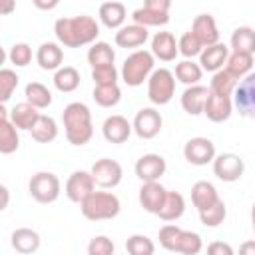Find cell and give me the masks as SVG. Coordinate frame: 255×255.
<instances>
[{"mask_svg": "<svg viewBox=\"0 0 255 255\" xmlns=\"http://www.w3.org/2000/svg\"><path fill=\"white\" fill-rule=\"evenodd\" d=\"M54 34L58 42L66 48H80L94 44L100 36V24L92 16H70V18H58L54 24Z\"/></svg>", "mask_w": 255, "mask_h": 255, "instance_id": "cell-1", "label": "cell"}, {"mask_svg": "<svg viewBox=\"0 0 255 255\" xmlns=\"http://www.w3.org/2000/svg\"><path fill=\"white\" fill-rule=\"evenodd\" d=\"M66 139L72 145H86L94 135V124H92V112L84 102H72L64 108L62 114Z\"/></svg>", "mask_w": 255, "mask_h": 255, "instance_id": "cell-2", "label": "cell"}, {"mask_svg": "<svg viewBox=\"0 0 255 255\" xmlns=\"http://www.w3.org/2000/svg\"><path fill=\"white\" fill-rule=\"evenodd\" d=\"M153 66H155V56L151 54V50H135L124 60L120 76L126 86L137 88L143 82H147V78L155 70Z\"/></svg>", "mask_w": 255, "mask_h": 255, "instance_id": "cell-3", "label": "cell"}, {"mask_svg": "<svg viewBox=\"0 0 255 255\" xmlns=\"http://www.w3.org/2000/svg\"><path fill=\"white\" fill-rule=\"evenodd\" d=\"M120 209H122V203H120L118 195L112 193V191H92L80 203L82 215L90 221L114 219V217H118Z\"/></svg>", "mask_w": 255, "mask_h": 255, "instance_id": "cell-4", "label": "cell"}, {"mask_svg": "<svg viewBox=\"0 0 255 255\" xmlns=\"http://www.w3.org/2000/svg\"><path fill=\"white\" fill-rule=\"evenodd\" d=\"M175 96V74L167 68H157L147 78V98L153 106H165Z\"/></svg>", "mask_w": 255, "mask_h": 255, "instance_id": "cell-5", "label": "cell"}, {"mask_svg": "<svg viewBox=\"0 0 255 255\" xmlns=\"http://www.w3.org/2000/svg\"><path fill=\"white\" fill-rule=\"evenodd\" d=\"M62 183L52 171H38L28 181V193L38 203H54L60 197Z\"/></svg>", "mask_w": 255, "mask_h": 255, "instance_id": "cell-6", "label": "cell"}, {"mask_svg": "<svg viewBox=\"0 0 255 255\" xmlns=\"http://www.w3.org/2000/svg\"><path fill=\"white\" fill-rule=\"evenodd\" d=\"M233 108L241 118L255 122V72H249L239 80L233 92Z\"/></svg>", "mask_w": 255, "mask_h": 255, "instance_id": "cell-7", "label": "cell"}, {"mask_svg": "<svg viewBox=\"0 0 255 255\" xmlns=\"http://www.w3.org/2000/svg\"><path fill=\"white\" fill-rule=\"evenodd\" d=\"M213 165V173L217 179L225 181V183H233V181H239L243 171H245V161L237 155V153H231V151H225V153H219L215 155V159L211 161Z\"/></svg>", "mask_w": 255, "mask_h": 255, "instance_id": "cell-8", "label": "cell"}, {"mask_svg": "<svg viewBox=\"0 0 255 255\" xmlns=\"http://www.w3.org/2000/svg\"><path fill=\"white\" fill-rule=\"evenodd\" d=\"M92 175H94V181L98 187L102 189H114L120 185L122 177H124V169L122 165L116 161V159H110V157H102L98 159L94 165H92Z\"/></svg>", "mask_w": 255, "mask_h": 255, "instance_id": "cell-9", "label": "cell"}, {"mask_svg": "<svg viewBox=\"0 0 255 255\" xmlns=\"http://www.w3.org/2000/svg\"><path fill=\"white\" fill-rule=\"evenodd\" d=\"M215 143L209 137L197 135L185 141L183 145V157L191 163V165H207L215 159Z\"/></svg>", "mask_w": 255, "mask_h": 255, "instance_id": "cell-10", "label": "cell"}, {"mask_svg": "<svg viewBox=\"0 0 255 255\" xmlns=\"http://www.w3.org/2000/svg\"><path fill=\"white\" fill-rule=\"evenodd\" d=\"M131 126H133V131H135L137 137H141V139H153L161 131L163 118H161V114L155 108H141L135 114Z\"/></svg>", "mask_w": 255, "mask_h": 255, "instance_id": "cell-11", "label": "cell"}, {"mask_svg": "<svg viewBox=\"0 0 255 255\" xmlns=\"http://www.w3.org/2000/svg\"><path fill=\"white\" fill-rule=\"evenodd\" d=\"M64 191H66V195H68L70 201H74V203H82L92 191H96V181H94L92 171L78 169V171L70 173Z\"/></svg>", "mask_w": 255, "mask_h": 255, "instance_id": "cell-12", "label": "cell"}, {"mask_svg": "<svg viewBox=\"0 0 255 255\" xmlns=\"http://www.w3.org/2000/svg\"><path fill=\"white\" fill-rule=\"evenodd\" d=\"M233 96H221V94H215L209 90V96H207V102H205V108H203V114L209 122L213 124H221V122H227L229 116L233 114Z\"/></svg>", "mask_w": 255, "mask_h": 255, "instance_id": "cell-13", "label": "cell"}, {"mask_svg": "<svg viewBox=\"0 0 255 255\" xmlns=\"http://www.w3.org/2000/svg\"><path fill=\"white\" fill-rule=\"evenodd\" d=\"M167 163L159 153H143L137 161H135V175L141 181H159V177L165 173Z\"/></svg>", "mask_w": 255, "mask_h": 255, "instance_id": "cell-14", "label": "cell"}, {"mask_svg": "<svg viewBox=\"0 0 255 255\" xmlns=\"http://www.w3.org/2000/svg\"><path fill=\"white\" fill-rule=\"evenodd\" d=\"M165 195H167V189H165L159 181H141L137 199H139V205H141L147 213L157 215L159 207L163 205Z\"/></svg>", "mask_w": 255, "mask_h": 255, "instance_id": "cell-15", "label": "cell"}, {"mask_svg": "<svg viewBox=\"0 0 255 255\" xmlns=\"http://www.w3.org/2000/svg\"><path fill=\"white\" fill-rule=\"evenodd\" d=\"M131 131H133V126L128 122V118H124L120 114H114V116L106 118L104 124H102V133H104L106 141H110V143H124V141H128Z\"/></svg>", "mask_w": 255, "mask_h": 255, "instance_id": "cell-16", "label": "cell"}, {"mask_svg": "<svg viewBox=\"0 0 255 255\" xmlns=\"http://www.w3.org/2000/svg\"><path fill=\"white\" fill-rule=\"evenodd\" d=\"M229 46L221 44V42H215L211 46H205L199 54V66L203 68V72H217L221 68H225L227 64V58H229Z\"/></svg>", "mask_w": 255, "mask_h": 255, "instance_id": "cell-17", "label": "cell"}, {"mask_svg": "<svg viewBox=\"0 0 255 255\" xmlns=\"http://www.w3.org/2000/svg\"><path fill=\"white\" fill-rule=\"evenodd\" d=\"M151 54L161 62H173L179 54L177 40L171 32H155L151 38Z\"/></svg>", "mask_w": 255, "mask_h": 255, "instance_id": "cell-18", "label": "cell"}, {"mask_svg": "<svg viewBox=\"0 0 255 255\" xmlns=\"http://www.w3.org/2000/svg\"><path fill=\"white\" fill-rule=\"evenodd\" d=\"M207 96H209V88H205V86H201V84L187 86V88L183 90V94H181V108H183V112L189 114V116H199V114H203Z\"/></svg>", "mask_w": 255, "mask_h": 255, "instance_id": "cell-19", "label": "cell"}, {"mask_svg": "<svg viewBox=\"0 0 255 255\" xmlns=\"http://www.w3.org/2000/svg\"><path fill=\"white\" fill-rule=\"evenodd\" d=\"M149 32L145 26L141 24H124L122 28H118L116 32V44L120 48H139L147 42Z\"/></svg>", "mask_w": 255, "mask_h": 255, "instance_id": "cell-20", "label": "cell"}, {"mask_svg": "<svg viewBox=\"0 0 255 255\" xmlns=\"http://www.w3.org/2000/svg\"><path fill=\"white\" fill-rule=\"evenodd\" d=\"M191 32L201 40L203 46H211L219 42V28L211 14H197L191 24Z\"/></svg>", "mask_w": 255, "mask_h": 255, "instance_id": "cell-21", "label": "cell"}, {"mask_svg": "<svg viewBox=\"0 0 255 255\" xmlns=\"http://www.w3.org/2000/svg\"><path fill=\"white\" fill-rule=\"evenodd\" d=\"M36 62L46 72H52V70L56 72L58 68H62L64 52H62L60 44H56V42H44V44H40V48L36 50Z\"/></svg>", "mask_w": 255, "mask_h": 255, "instance_id": "cell-22", "label": "cell"}, {"mask_svg": "<svg viewBox=\"0 0 255 255\" xmlns=\"http://www.w3.org/2000/svg\"><path fill=\"white\" fill-rule=\"evenodd\" d=\"M98 16H100V22H102L106 28L118 30V28L124 26L126 16H128V10H126V6H124L122 2H118V0H108V2H104V4L100 6Z\"/></svg>", "mask_w": 255, "mask_h": 255, "instance_id": "cell-23", "label": "cell"}, {"mask_svg": "<svg viewBox=\"0 0 255 255\" xmlns=\"http://www.w3.org/2000/svg\"><path fill=\"white\" fill-rule=\"evenodd\" d=\"M10 243L18 253L30 255V253H36L40 249V233L30 229V227H20V229L12 231Z\"/></svg>", "mask_w": 255, "mask_h": 255, "instance_id": "cell-24", "label": "cell"}, {"mask_svg": "<svg viewBox=\"0 0 255 255\" xmlns=\"http://www.w3.org/2000/svg\"><path fill=\"white\" fill-rule=\"evenodd\" d=\"M38 118H40L38 108L32 106L30 102H26V100L20 102V104H16V106L10 110V120H12V124H14L18 129H24V131H30L32 126L38 122Z\"/></svg>", "mask_w": 255, "mask_h": 255, "instance_id": "cell-25", "label": "cell"}, {"mask_svg": "<svg viewBox=\"0 0 255 255\" xmlns=\"http://www.w3.org/2000/svg\"><path fill=\"white\" fill-rule=\"evenodd\" d=\"M185 213V197L179 191H167L163 205L157 211V217L161 221H177Z\"/></svg>", "mask_w": 255, "mask_h": 255, "instance_id": "cell-26", "label": "cell"}, {"mask_svg": "<svg viewBox=\"0 0 255 255\" xmlns=\"http://www.w3.org/2000/svg\"><path fill=\"white\" fill-rule=\"evenodd\" d=\"M18 147H20L18 128L12 124L10 116H0V151L8 155V153H14Z\"/></svg>", "mask_w": 255, "mask_h": 255, "instance_id": "cell-27", "label": "cell"}, {"mask_svg": "<svg viewBox=\"0 0 255 255\" xmlns=\"http://www.w3.org/2000/svg\"><path fill=\"white\" fill-rule=\"evenodd\" d=\"M217 199H219V193H217V189H215V185L211 181L201 179V181L193 183V187H191V201H193L197 211L213 205Z\"/></svg>", "mask_w": 255, "mask_h": 255, "instance_id": "cell-28", "label": "cell"}, {"mask_svg": "<svg viewBox=\"0 0 255 255\" xmlns=\"http://www.w3.org/2000/svg\"><path fill=\"white\" fill-rule=\"evenodd\" d=\"M30 133H32V139H36L38 143H50L58 137V124L52 116L40 114L38 122L30 129Z\"/></svg>", "mask_w": 255, "mask_h": 255, "instance_id": "cell-29", "label": "cell"}, {"mask_svg": "<svg viewBox=\"0 0 255 255\" xmlns=\"http://www.w3.org/2000/svg\"><path fill=\"white\" fill-rule=\"evenodd\" d=\"M175 80L185 84V86H193L199 84V80L203 78V68L199 66V62H193L191 58H185L181 62L175 64Z\"/></svg>", "mask_w": 255, "mask_h": 255, "instance_id": "cell-30", "label": "cell"}, {"mask_svg": "<svg viewBox=\"0 0 255 255\" xmlns=\"http://www.w3.org/2000/svg\"><path fill=\"white\" fill-rule=\"evenodd\" d=\"M80 86V72L74 66H62L54 72V88L62 94H70Z\"/></svg>", "mask_w": 255, "mask_h": 255, "instance_id": "cell-31", "label": "cell"}, {"mask_svg": "<svg viewBox=\"0 0 255 255\" xmlns=\"http://www.w3.org/2000/svg\"><path fill=\"white\" fill-rule=\"evenodd\" d=\"M229 48L235 52H247V54H255V30L251 26H239L233 30L231 40H229Z\"/></svg>", "mask_w": 255, "mask_h": 255, "instance_id": "cell-32", "label": "cell"}, {"mask_svg": "<svg viewBox=\"0 0 255 255\" xmlns=\"http://www.w3.org/2000/svg\"><path fill=\"white\" fill-rule=\"evenodd\" d=\"M225 68H227L237 80H241V78H245L249 72H253V54L231 50Z\"/></svg>", "mask_w": 255, "mask_h": 255, "instance_id": "cell-33", "label": "cell"}, {"mask_svg": "<svg viewBox=\"0 0 255 255\" xmlns=\"http://www.w3.org/2000/svg\"><path fill=\"white\" fill-rule=\"evenodd\" d=\"M237 84H239V80L227 68H221V70L213 72L211 82H209V90L215 94H221V96H233Z\"/></svg>", "mask_w": 255, "mask_h": 255, "instance_id": "cell-34", "label": "cell"}, {"mask_svg": "<svg viewBox=\"0 0 255 255\" xmlns=\"http://www.w3.org/2000/svg\"><path fill=\"white\" fill-rule=\"evenodd\" d=\"M116 62V52L108 42H94L88 50V64L92 68L98 66H110Z\"/></svg>", "mask_w": 255, "mask_h": 255, "instance_id": "cell-35", "label": "cell"}, {"mask_svg": "<svg viewBox=\"0 0 255 255\" xmlns=\"http://www.w3.org/2000/svg\"><path fill=\"white\" fill-rule=\"evenodd\" d=\"M24 98L38 110H46L52 104V92L42 82H30L24 88Z\"/></svg>", "mask_w": 255, "mask_h": 255, "instance_id": "cell-36", "label": "cell"}, {"mask_svg": "<svg viewBox=\"0 0 255 255\" xmlns=\"http://www.w3.org/2000/svg\"><path fill=\"white\" fill-rule=\"evenodd\" d=\"M92 98H94V102H96L100 108H114V106H118L120 100H122V90H120L118 84L94 86Z\"/></svg>", "mask_w": 255, "mask_h": 255, "instance_id": "cell-37", "label": "cell"}, {"mask_svg": "<svg viewBox=\"0 0 255 255\" xmlns=\"http://www.w3.org/2000/svg\"><path fill=\"white\" fill-rule=\"evenodd\" d=\"M131 20L135 24H141L145 28L151 26H165L169 22V12H157V10H149V8H137L131 12Z\"/></svg>", "mask_w": 255, "mask_h": 255, "instance_id": "cell-38", "label": "cell"}, {"mask_svg": "<svg viewBox=\"0 0 255 255\" xmlns=\"http://www.w3.org/2000/svg\"><path fill=\"white\" fill-rule=\"evenodd\" d=\"M197 213H199L201 225H205V227H219L225 221V217H227V207H225V201L219 197L213 205H209V207H205V209H201Z\"/></svg>", "mask_w": 255, "mask_h": 255, "instance_id": "cell-39", "label": "cell"}, {"mask_svg": "<svg viewBox=\"0 0 255 255\" xmlns=\"http://www.w3.org/2000/svg\"><path fill=\"white\" fill-rule=\"evenodd\" d=\"M201 249H203L201 235H199V233H195V231L181 229V235H179V243H177V251H175V253H183V255H197Z\"/></svg>", "mask_w": 255, "mask_h": 255, "instance_id": "cell-40", "label": "cell"}, {"mask_svg": "<svg viewBox=\"0 0 255 255\" xmlns=\"http://www.w3.org/2000/svg\"><path fill=\"white\" fill-rule=\"evenodd\" d=\"M126 251H128L129 255H153L155 245H153V241H151L149 237L135 233V235H129V237H128V241H126Z\"/></svg>", "mask_w": 255, "mask_h": 255, "instance_id": "cell-41", "label": "cell"}, {"mask_svg": "<svg viewBox=\"0 0 255 255\" xmlns=\"http://www.w3.org/2000/svg\"><path fill=\"white\" fill-rule=\"evenodd\" d=\"M177 46H179V54L183 56V58H195V56H199L201 54V50L205 48L203 44H201V40L189 30V32H185V34H181V38L177 40Z\"/></svg>", "mask_w": 255, "mask_h": 255, "instance_id": "cell-42", "label": "cell"}, {"mask_svg": "<svg viewBox=\"0 0 255 255\" xmlns=\"http://www.w3.org/2000/svg\"><path fill=\"white\" fill-rule=\"evenodd\" d=\"M18 82H20V78L14 70H10V68L0 70V102L2 104H6L12 98V94L18 88Z\"/></svg>", "mask_w": 255, "mask_h": 255, "instance_id": "cell-43", "label": "cell"}, {"mask_svg": "<svg viewBox=\"0 0 255 255\" xmlns=\"http://www.w3.org/2000/svg\"><path fill=\"white\" fill-rule=\"evenodd\" d=\"M179 235H181V227L173 225V223H167L159 229L157 233V239H159V245L165 249V251H177V243H179Z\"/></svg>", "mask_w": 255, "mask_h": 255, "instance_id": "cell-44", "label": "cell"}, {"mask_svg": "<svg viewBox=\"0 0 255 255\" xmlns=\"http://www.w3.org/2000/svg\"><path fill=\"white\" fill-rule=\"evenodd\" d=\"M8 60L10 64H14L16 68H26L32 62V48L26 42H18L10 48L8 52Z\"/></svg>", "mask_w": 255, "mask_h": 255, "instance_id": "cell-45", "label": "cell"}, {"mask_svg": "<svg viewBox=\"0 0 255 255\" xmlns=\"http://www.w3.org/2000/svg\"><path fill=\"white\" fill-rule=\"evenodd\" d=\"M118 76H120V72L116 70V66H114V64H110V66H98V68H92V80H94V86L118 84Z\"/></svg>", "mask_w": 255, "mask_h": 255, "instance_id": "cell-46", "label": "cell"}, {"mask_svg": "<svg viewBox=\"0 0 255 255\" xmlns=\"http://www.w3.org/2000/svg\"><path fill=\"white\" fill-rule=\"evenodd\" d=\"M114 251L116 245L108 235H96L88 243V255H112Z\"/></svg>", "mask_w": 255, "mask_h": 255, "instance_id": "cell-47", "label": "cell"}, {"mask_svg": "<svg viewBox=\"0 0 255 255\" xmlns=\"http://www.w3.org/2000/svg\"><path fill=\"white\" fill-rule=\"evenodd\" d=\"M207 253L209 255H233V247L223 241H213L207 245Z\"/></svg>", "mask_w": 255, "mask_h": 255, "instance_id": "cell-48", "label": "cell"}, {"mask_svg": "<svg viewBox=\"0 0 255 255\" xmlns=\"http://www.w3.org/2000/svg\"><path fill=\"white\" fill-rule=\"evenodd\" d=\"M143 6L149 10H157V12H169L171 0H143Z\"/></svg>", "mask_w": 255, "mask_h": 255, "instance_id": "cell-49", "label": "cell"}, {"mask_svg": "<svg viewBox=\"0 0 255 255\" xmlns=\"http://www.w3.org/2000/svg\"><path fill=\"white\" fill-rule=\"evenodd\" d=\"M32 4H34L38 10L50 12V10H54V8L60 4V0H32Z\"/></svg>", "mask_w": 255, "mask_h": 255, "instance_id": "cell-50", "label": "cell"}, {"mask_svg": "<svg viewBox=\"0 0 255 255\" xmlns=\"http://www.w3.org/2000/svg\"><path fill=\"white\" fill-rule=\"evenodd\" d=\"M16 10V0H0V14L8 16Z\"/></svg>", "mask_w": 255, "mask_h": 255, "instance_id": "cell-51", "label": "cell"}, {"mask_svg": "<svg viewBox=\"0 0 255 255\" xmlns=\"http://www.w3.org/2000/svg\"><path fill=\"white\" fill-rule=\"evenodd\" d=\"M239 253H243V255H255V241H245V243H241Z\"/></svg>", "mask_w": 255, "mask_h": 255, "instance_id": "cell-52", "label": "cell"}, {"mask_svg": "<svg viewBox=\"0 0 255 255\" xmlns=\"http://www.w3.org/2000/svg\"><path fill=\"white\" fill-rule=\"evenodd\" d=\"M0 193H2V205H0V209H6L8 207V187L2 185L0 187Z\"/></svg>", "mask_w": 255, "mask_h": 255, "instance_id": "cell-53", "label": "cell"}, {"mask_svg": "<svg viewBox=\"0 0 255 255\" xmlns=\"http://www.w3.org/2000/svg\"><path fill=\"white\" fill-rule=\"evenodd\" d=\"M251 225H253V231H255V203L251 205Z\"/></svg>", "mask_w": 255, "mask_h": 255, "instance_id": "cell-54", "label": "cell"}]
</instances>
